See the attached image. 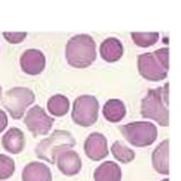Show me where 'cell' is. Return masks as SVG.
<instances>
[{"label":"cell","instance_id":"7","mask_svg":"<svg viewBox=\"0 0 181 181\" xmlns=\"http://www.w3.org/2000/svg\"><path fill=\"white\" fill-rule=\"evenodd\" d=\"M53 118H51L43 108L40 105H34L26 113L24 118V124L29 131L34 136H44L49 134L53 126Z\"/></svg>","mask_w":181,"mask_h":181},{"label":"cell","instance_id":"5","mask_svg":"<svg viewBox=\"0 0 181 181\" xmlns=\"http://www.w3.org/2000/svg\"><path fill=\"white\" fill-rule=\"evenodd\" d=\"M2 105L12 119L23 118L26 109L35 101V94L29 87L17 86L7 90L4 95Z\"/></svg>","mask_w":181,"mask_h":181},{"label":"cell","instance_id":"18","mask_svg":"<svg viewBox=\"0 0 181 181\" xmlns=\"http://www.w3.org/2000/svg\"><path fill=\"white\" fill-rule=\"evenodd\" d=\"M46 109L51 115L53 117H63L68 113L70 109L69 99L63 94H56L52 95L46 103Z\"/></svg>","mask_w":181,"mask_h":181},{"label":"cell","instance_id":"15","mask_svg":"<svg viewBox=\"0 0 181 181\" xmlns=\"http://www.w3.org/2000/svg\"><path fill=\"white\" fill-rule=\"evenodd\" d=\"M100 54L104 61L115 62L124 54L122 43L117 37H108L100 45Z\"/></svg>","mask_w":181,"mask_h":181},{"label":"cell","instance_id":"24","mask_svg":"<svg viewBox=\"0 0 181 181\" xmlns=\"http://www.w3.org/2000/svg\"><path fill=\"white\" fill-rule=\"evenodd\" d=\"M7 126H8V115L4 110L0 109V134L4 131Z\"/></svg>","mask_w":181,"mask_h":181},{"label":"cell","instance_id":"17","mask_svg":"<svg viewBox=\"0 0 181 181\" xmlns=\"http://www.w3.org/2000/svg\"><path fill=\"white\" fill-rule=\"evenodd\" d=\"M102 114L109 122L117 124L124 119L127 114V109L125 103L119 99H110L104 103Z\"/></svg>","mask_w":181,"mask_h":181},{"label":"cell","instance_id":"1","mask_svg":"<svg viewBox=\"0 0 181 181\" xmlns=\"http://www.w3.org/2000/svg\"><path fill=\"white\" fill-rule=\"evenodd\" d=\"M140 114L162 127L169 126V83L148 90L140 102Z\"/></svg>","mask_w":181,"mask_h":181},{"label":"cell","instance_id":"20","mask_svg":"<svg viewBox=\"0 0 181 181\" xmlns=\"http://www.w3.org/2000/svg\"><path fill=\"white\" fill-rule=\"evenodd\" d=\"M131 39L136 45L140 48H148L152 46L159 41L160 34L157 32H149V33H142V32H132Z\"/></svg>","mask_w":181,"mask_h":181},{"label":"cell","instance_id":"25","mask_svg":"<svg viewBox=\"0 0 181 181\" xmlns=\"http://www.w3.org/2000/svg\"><path fill=\"white\" fill-rule=\"evenodd\" d=\"M2 99V88H1V86H0V100Z\"/></svg>","mask_w":181,"mask_h":181},{"label":"cell","instance_id":"21","mask_svg":"<svg viewBox=\"0 0 181 181\" xmlns=\"http://www.w3.org/2000/svg\"><path fill=\"white\" fill-rule=\"evenodd\" d=\"M15 172V161L5 154H0V181L7 180Z\"/></svg>","mask_w":181,"mask_h":181},{"label":"cell","instance_id":"23","mask_svg":"<svg viewBox=\"0 0 181 181\" xmlns=\"http://www.w3.org/2000/svg\"><path fill=\"white\" fill-rule=\"evenodd\" d=\"M162 66L169 70V48H161L153 52Z\"/></svg>","mask_w":181,"mask_h":181},{"label":"cell","instance_id":"3","mask_svg":"<svg viewBox=\"0 0 181 181\" xmlns=\"http://www.w3.org/2000/svg\"><path fill=\"white\" fill-rule=\"evenodd\" d=\"M75 145L76 140L68 130L57 129L36 145L35 155L40 160L54 164L56 159L60 153L73 148Z\"/></svg>","mask_w":181,"mask_h":181},{"label":"cell","instance_id":"26","mask_svg":"<svg viewBox=\"0 0 181 181\" xmlns=\"http://www.w3.org/2000/svg\"><path fill=\"white\" fill-rule=\"evenodd\" d=\"M161 181H170L169 179H163V180H161Z\"/></svg>","mask_w":181,"mask_h":181},{"label":"cell","instance_id":"14","mask_svg":"<svg viewBox=\"0 0 181 181\" xmlns=\"http://www.w3.org/2000/svg\"><path fill=\"white\" fill-rule=\"evenodd\" d=\"M169 139L162 140L152 153V165L153 169L157 173L168 176L170 173L169 169Z\"/></svg>","mask_w":181,"mask_h":181},{"label":"cell","instance_id":"11","mask_svg":"<svg viewBox=\"0 0 181 181\" xmlns=\"http://www.w3.org/2000/svg\"><path fill=\"white\" fill-rule=\"evenodd\" d=\"M45 56L37 49H29L24 51L21 57L19 63L25 74L35 75L41 74L45 68Z\"/></svg>","mask_w":181,"mask_h":181},{"label":"cell","instance_id":"19","mask_svg":"<svg viewBox=\"0 0 181 181\" xmlns=\"http://www.w3.org/2000/svg\"><path fill=\"white\" fill-rule=\"evenodd\" d=\"M111 153L115 160L119 161L120 163H124V164L132 162L135 160L136 156L135 152L132 151L131 148L127 147L124 143H121L119 140H115L114 143L112 144Z\"/></svg>","mask_w":181,"mask_h":181},{"label":"cell","instance_id":"8","mask_svg":"<svg viewBox=\"0 0 181 181\" xmlns=\"http://www.w3.org/2000/svg\"><path fill=\"white\" fill-rule=\"evenodd\" d=\"M137 67L140 76L151 82H160L168 76V70L161 65L152 52L139 54L137 59Z\"/></svg>","mask_w":181,"mask_h":181},{"label":"cell","instance_id":"22","mask_svg":"<svg viewBox=\"0 0 181 181\" xmlns=\"http://www.w3.org/2000/svg\"><path fill=\"white\" fill-rule=\"evenodd\" d=\"M4 37L6 41H8L12 44H18L25 40V37L27 36L26 32H4Z\"/></svg>","mask_w":181,"mask_h":181},{"label":"cell","instance_id":"16","mask_svg":"<svg viewBox=\"0 0 181 181\" xmlns=\"http://www.w3.org/2000/svg\"><path fill=\"white\" fill-rule=\"evenodd\" d=\"M94 181H121L122 172L118 163L113 161H105L95 169Z\"/></svg>","mask_w":181,"mask_h":181},{"label":"cell","instance_id":"9","mask_svg":"<svg viewBox=\"0 0 181 181\" xmlns=\"http://www.w3.org/2000/svg\"><path fill=\"white\" fill-rule=\"evenodd\" d=\"M84 152L92 161H101L109 155L107 137L101 132H92L87 136L84 143Z\"/></svg>","mask_w":181,"mask_h":181},{"label":"cell","instance_id":"2","mask_svg":"<svg viewBox=\"0 0 181 181\" xmlns=\"http://www.w3.org/2000/svg\"><path fill=\"white\" fill-rule=\"evenodd\" d=\"M67 62L74 68H87L96 59V44L88 34H77L70 37L66 45Z\"/></svg>","mask_w":181,"mask_h":181},{"label":"cell","instance_id":"10","mask_svg":"<svg viewBox=\"0 0 181 181\" xmlns=\"http://www.w3.org/2000/svg\"><path fill=\"white\" fill-rule=\"evenodd\" d=\"M54 164H57L58 169L62 174L67 177H73L80 172L83 163L78 153L69 148L58 155Z\"/></svg>","mask_w":181,"mask_h":181},{"label":"cell","instance_id":"6","mask_svg":"<svg viewBox=\"0 0 181 181\" xmlns=\"http://www.w3.org/2000/svg\"><path fill=\"white\" fill-rule=\"evenodd\" d=\"M100 103L97 99L90 94L79 95L73 104L71 119L80 127H90L97 121Z\"/></svg>","mask_w":181,"mask_h":181},{"label":"cell","instance_id":"4","mask_svg":"<svg viewBox=\"0 0 181 181\" xmlns=\"http://www.w3.org/2000/svg\"><path fill=\"white\" fill-rule=\"evenodd\" d=\"M120 131L128 143L135 147H146L156 140L157 128L151 121H134L120 127Z\"/></svg>","mask_w":181,"mask_h":181},{"label":"cell","instance_id":"12","mask_svg":"<svg viewBox=\"0 0 181 181\" xmlns=\"http://www.w3.org/2000/svg\"><path fill=\"white\" fill-rule=\"evenodd\" d=\"M22 181H52V172L45 163L33 161L24 166Z\"/></svg>","mask_w":181,"mask_h":181},{"label":"cell","instance_id":"13","mask_svg":"<svg viewBox=\"0 0 181 181\" xmlns=\"http://www.w3.org/2000/svg\"><path fill=\"white\" fill-rule=\"evenodd\" d=\"M1 144L6 152L10 154H19L25 147V135L19 128L12 127L5 132L1 138Z\"/></svg>","mask_w":181,"mask_h":181}]
</instances>
